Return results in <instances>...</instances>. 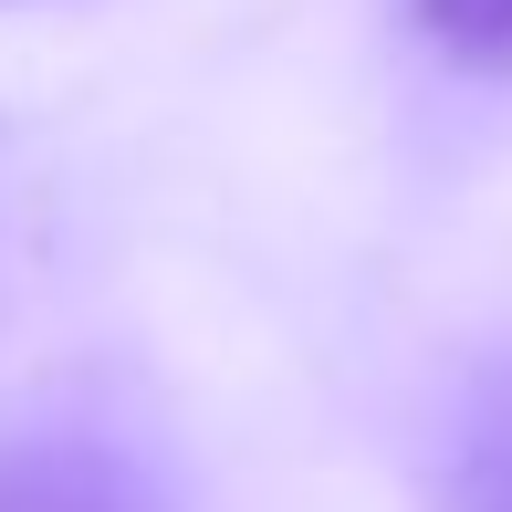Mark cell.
<instances>
[{
	"mask_svg": "<svg viewBox=\"0 0 512 512\" xmlns=\"http://www.w3.org/2000/svg\"><path fill=\"white\" fill-rule=\"evenodd\" d=\"M0 512H168V492L115 439H11L0 450Z\"/></svg>",
	"mask_w": 512,
	"mask_h": 512,
	"instance_id": "obj_1",
	"label": "cell"
},
{
	"mask_svg": "<svg viewBox=\"0 0 512 512\" xmlns=\"http://www.w3.org/2000/svg\"><path fill=\"white\" fill-rule=\"evenodd\" d=\"M450 512H512V356L471 366L450 408Z\"/></svg>",
	"mask_w": 512,
	"mask_h": 512,
	"instance_id": "obj_2",
	"label": "cell"
},
{
	"mask_svg": "<svg viewBox=\"0 0 512 512\" xmlns=\"http://www.w3.org/2000/svg\"><path fill=\"white\" fill-rule=\"evenodd\" d=\"M418 21H429V42L439 53H460V63H512V0H418Z\"/></svg>",
	"mask_w": 512,
	"mask_h": 512,
	"instance_id": "obj_3",
	"label": "cell"
}]
</instances>
